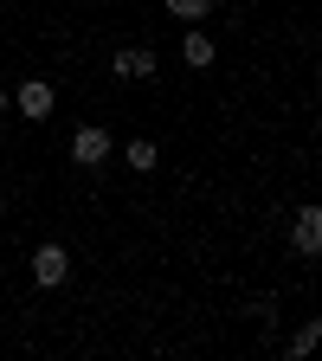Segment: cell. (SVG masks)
Returning a JSON list of instances; mask_svg holds the SVG:
<instances>
[{
	"label": "cell",
	"instance_id": "cell-2",
	"mask_svg": "<svg viewBox=\"0 0 322 361\" xmlns=\"http://www.w3.org/2000/svg\"><path fill=\"white\" fill-rule=\"evenodd\" d=\"M26 271H32V284H65L71 278V252L58 245V239H45V245H32V258H26Z\"/></svg>",
	"mask_w": 322,
	"mask_h": 361
},
{
	"label": "cell",
	"instance_id": "cell-5",
	"mask_svg": "<svg viewBox=\"0 0 322 361\" xmlns=\"http://www.w3.org/2000/svg\"><path fill=\"white\" fill-rule=\"evenodd\" d=\"M110 71H116L123 84H135V78H155V71H161V59L149 52V45H123V52L110 59Z\"/></svg>",
	"mask_w": 322,
	"mask_h": 361
},
{
	"label": "cell",
	"instance_id": "cell-3",
	"mask_svg": "<svg viewBox=\"0 0 322 361\" xmlns=\"http://www.w3.org/2000/svg\"><path fill=\"white\" fill-rule=\"evenodd\" d=\"M13 110H20L26 123H45V116L58 110V90L45 84V78H26V84H13Z\"/></svg>",
	"mask_w": 322,
	"mask_h": 361
},
{
	"label": "cell",
	"instance_id": "cell-9",
	"mask_svg": "<svg viewBox=\"0 0 322 361\" xmlns=\"http://www.w3.org/2000/svg\"><path fill=\"white\" fill-rule=\"evenodd\" d=\"M316 342H322V323H316V316H303V323H297V336H290V348H284V355H290V361H303V355H309Z\"/></svg>",
	"mask_w": 322,
	"mask_h": 361
},
{
	"label": "cell",
	"instance_id": "cell-7",
	"mask_svg": "<svg viewBox=\"0 0 322 361\" xmlns=\"http://www.w3.org/2000/svg\"><path fill=\"white\" fill-rule=\"evenodd\" d=\"M123 161H129L135 174H155V161H161V149L149 142V135H129V149H123Z\"/></svg>",
	"mask_w": 322,
	"mask_h": 361
},
{
	"label": "cell",
	"instance_id": "cell-1",
	"mask_svg": "<svg viewBox=\"0 0 322 361\" xmlns=\"http://www.w3.org/2000/svg\"><path fill=\"white\" fill-rule=\"evenodd\" d=\"M116 155V135L104 129V123H78V135H71V161L78 168H104Z\"/></svg>",
	"mask_w": 322,
	"mask_h": 361
},
{
	"label": "cell",
	"instance_id": "cell-6",
	"mask_svg": "<svg viewBox=\"0 0 322 361\" xmlns=\"http://www.w3.org/2000/svg\"><path fill=\"white\" fill-rule=\"evenodd\" d=\"M213 59H219V45H213L206 32H194V26L180 32V65H187V71H206Z\"/></svg>",
	"mask_w": 322,
	"mask_h": 361
},
{
	"label": "cell",
	"instance_id": "cell-8",
	"mask_svg": "<svg viewBox=\"0 0 322 361\" xmlns=\"http://www.w3.org/2000/svg\"><path fill=\"white\" fill-rule=\"evenodd\" d=\"M168 7V20H180V26H200L206 13H213V0H161Z\"/></svg>",
	"mask_w": 322,
	"mask_h": 361
},
{
	"label": "cell",
	"instance_id": "cell-4",
	"mask_svg": "<svg viewBox=\"0 0 322 361\" xmlns=\"http://www.w3.org/2000/svg\"><path fill=\"white\" fill-rule=\"evenodd\" d=\"M290 245H297V258H316V252H322V207H316V200L297 207V219H290Z\"/></svg>",
	"mask_w": 322,
	"mask_h": 361
},
{
	"label": "cell",
	"instance_id": "cell-10",
	"mask_svg": "<svg viewBox=\"0 0 322 361\" xmlns=\"http://www.w3.org/2000/svg\"><path fill=\"white\" fill-rule=\"evenodd\" d=\"M7 110H13V90H7V84H0V116H7Z\"/></svg>",
	"mask_w": 322,
	"mask_h": 361
}]
</instances>
